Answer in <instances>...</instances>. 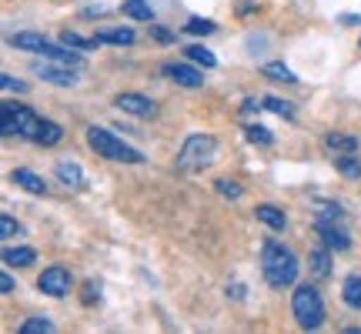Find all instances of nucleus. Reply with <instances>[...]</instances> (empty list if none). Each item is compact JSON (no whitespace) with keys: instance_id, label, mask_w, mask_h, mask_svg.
Listing matches in <instances>:
<instances>
[{"instance_id":"nucleus-1","label":"nucleus","mask_w":361,"mask_h":334,"mask_svg":"<svg viewBox=\"0 0 361 334\" xmlns=\"http://www.w3.org/2000/svg\"><path fill=\"white\" fill-rule=\"evenodd\" d=\"M261 271H264L271 287H291L298 281V257L291 254V247L278 245V241H264V247H261Z\"/></svg>"},{"instance_id":"nucleus-2","label":"nucleus","mask_w":361,"mask_h":334,"mask_svg":"<svg viewBox=\"0 0 361 334\" xmlns=\"http://www.w3.org/2000/svg\"><path fill=\"white\" fill-rule=\"evenodd\" d=\"M214 157H218V137H211V134H191L178 151V171L180 174H197V171L214 164Z\"/></svg>"},{"instance_id":"nucleus-3","label":"nucleus","mask_w":361,"mask_h":334,"mask_svg":"<svg viewBox=\"0 0 361 334\" xmlns=\"http://www.w3.org/2000/svg\"><path fill=\"white\" fill-rule=\"evenodd\" d=\"M44 128V117L34 114L24 104H4L0 107V130L4 137H27L37 144V134Z\"/></svg>"},{"instance_id":"nucleus-4","label":"nucleus","mask_w":361,"mask_h":334,"mask_svg":"<svg viewBox=\"0 0 361 334\" xmlns=\"http://www.w3.org/2000/svg\"><path fill=\"white\" fill-rule=\"evenodd\" d=\"M291 311H295L298 328H305V331H318V328L324 324L322 291H318V287H311V284L295 287V295H291Z\"/></svg>"},{"instance_id":"nucleus-5","label":"nucleus","mask_w":361,"mask_h":334,"mask_svg":"<svg viewBox=\"0 0 361 334\" xmlns=\"http://www.w3.org/2000/svg\"><path fill=\"white\" fill-rule=\"evenodd\" d=\"M87 144L94 154L107 157V161H117V164H141L144 161L141 151H134L130 144H124L121 137H114L111 130H104V128H87Z\"/></svg>"},{"instance_id":"nucleus-6","label":"nucleus","mask_w":361,"mask_h":334,"mask_svg":"<svg viewBox=\"0 0 361 334\" xmlns=\"http://www.w3.org/2000/svg\"><path fill=\"white\" fill-rule=\"evenodd\" d=\"M37 287L44 295L51 297H64L71 287H74V278H71V271L61 268V264H54V268H44V274L37 278Z\"/></svg>"},{"instance_id":"nucleus-7","label":"nucleus","mask_w":361,"mask_h":334,"mask_svg":"<svg viewBox=\"0 0 361 334\" xmlns=\"http://www.w3.org/2000/svg\"><path fill=\"white\" fill-rule=\"evenodd\" d=\"M314 234L322 237V245H328L331 251H348L351 247V237H348V231L338 224V218L331 221V218H318L314 221Z\"/></svg>"},{"instance_id":"nucleus-8","label":"nucleus","mask_w":361,"mask_h":334,"mask_svg":"<svg viewBox=\"0 0 361 334\" xmlns=\"http://www.w3.org/2000/svg\"><path fill=\"white\" fill-rule=\"evenodd\" d=\"M34 74L47 84H57V87H74L78 84V67H67V64H34Z\"/></svg>"},{"instance_id":"nucleus-9","label":"nucleus","mask_w":361,"mask_h":334,"mask_svg":"<svg viewBox=\"0 0 361 334\" xmlns=\"http://www.w3.org/2000/svg\"><path fill=\"white\" fill-rule=\"evenodd\" d=\"M114 107L130 117H157V104L151 97H144V94H117Z\"/></svg>"},{"instance_id":"nucleus-10","label":"nucleus","mask_w":361,"mask_h":334,"mask_svg":"<svg viewBox=\"0 0 361 334\" xmlns=\"http://www.w3.org/2000/svg\"><path fill=\"white\" fill-rule=\"evenodd\" d=\"M164 70V78L180 84V87H201L204 84V74L201 70H194L191 64H178V61H168V64L161 67Z\"/></svg>"},{"instance_id":"nucleus-11","label":"nucleus","mask_w":361,"mask_h":334,"mask_svg":"<svg viewBox=\"0 0 361 334\" xmlns=\"http://www.w3.org/2000/svg\"><path fill=\"white\" fill-rule=\"evenodd\" d=\"M308 268H311V278H331V247L328 245L314 247L308 257Z\"/></svg>"},{"instance_id":"nucleus-12","label":"nucleus","mask_w":361,"mask_h":334,"mask_svg":"<svg viewBox=\"0 0 361 334\" xmlns=\"http://www.w3.org/2000/svg\"><path fill=\"white\" fill-rule=\"evenodd\" d=\"M11 178H13V184H17V187H24V191H30V194H40V197L47 194L44 178H37V174H34V171H27V167H17Z\"/></svg>"},{"instance_id":"nucleus-13","label":"nucleus","mask_w":361,"mask_h":334,"mask_svg":"<svg viewBox=\"0 0 361 334\" xmlns=\"http://www.w3.org/2000/svg\"><path fill=\"white\" fill-rule=\"evenodd\" d=\"M11 44L17 47V51H30V54L47 51V40L40 37V34H34V30H17V34L11 37Z\"/></svg>"},{"instance_id":"nucleus-14","label":"nucleus","mask_w":361,"mask_h":334,"mask_svg":"<svg viewBox=\"0 0 361 334\" xmlns=\"http://www.w3.org/2000/svg\"><path fill=\"white\" fill-rule=\"evenodd\" d=\"M37 261V251L34 247H4V264L7 268H30Z\"/></svg>"},{"instance_id":"nucleus-15","label":"nucleus","mask_w":361,"mask_h":334,"mask_svg":"<svg viewBox=\"0 0 361 334\" xmlns=\"http://www.w3.org/2000/svg\"><path fill=\"white\" fill-rule=\"evenodd\" d=\"M97 40L101 44H114V47H130L137 40V34L130 27H114V30H97Z\"/></svg>"},{"instance_id":"nucleus-16","label":"nucleus","mask_w":361,"mask_h":334,"mask_svg":"<svg viewBox=\"0 0 361 334\" xmlns=\"http://www.w3.org/2000/svg\"><path fill=\"white\" fill-rule=\"evenodd\" d=\"M255 218H258L261 224H268L271 231H284V228H288V218H284V211H278V207H271V204H261L258 211H255Z\"/></svg>"},{"instance_id":"nucleus-17","label":"nucleus","mask_w":361,"mask_h":334,"mask_svg":"<svg viewBox=\"0 0 361 334\" xmlns=\"http://www.w3.org/2000/svg\"><path fill=\"white\" fill-rule=\"evenodd\" d=\"M324 144H328V151H335V154H355L361 147V141L351 137V134H328Z\"/></svg>"},{"instance_id":"nucleus-18","label":"nucleus","mask_w":361,"mask_h":334,"mask_svg":"<svg viewBox=\"0 0 361 334\" xmlns=\"http://www.w3.org/2000/svg\"><path fill=\"white\" fill-rule=\"evenodd\" d=\"M57 178H61V184L74 187V191L84 187V174H80V167L74 164V161H61V164H57Z\"/></svg>"},{"instance_id":"nucleus-19","label":"nucleus","mask_w":361,"mask_h":334,"mask_svg":"<svg viewBox=\"0 0 361 334\" xmlns=\"http://www.w3.org/2000/svg\"><path fill=\"white\" fill-rule=\"evenodd\" d=\"M341 297H345V304L355 311H361V274H348L345 284H341Z\"/></svg>"},{"instance_id":"nucleus-20","label":"nucleus","mask_w":361,"mask_h":334,"mask_svg":"<svg viewBox=\"0 0 361 334\" xmlns=\"http://www.w3.org/2000/svg\"><path fill=\"white\" fill-rule=\"evenodd\" d=\"M261 74L264 78H271V80H284V84H295V70L291 67H284V64H278V61H268V64H261Z\"/></svg>"},{"instance_id":"nucleus-21","label":"nucleus","mask_w":361,"mask_h":334,"mask_svg":"<svg viewBox=\"0 0 361 334\" xmlns=\"http://www.w3.org/2000/svg\"><path fill=\"white\" fill-rule=\"evenodd\" d=\"M61 137H64L61 124H54V120H44V128H40V134H37V144H40V147H54V144H61Z\"/></svg>"},{"instance_id":"nucleus-22","label":"nucleus","mask_w":361,"mask_h":334,"mask_svg":"<svg viewBox=\"0 0 361 334\" xmlns=\"http://www.w3.org/2000/svg\"><path fill=\"white\" fill-rule=\"evenodd\" d=\"M184 57L194 61V64H201V67H218V57L207 51V47H197V44H194V47H184Z\"/></svg>"},{"instance_id":"nucleus-23","label":"nucleus","mask_w":361,"mask_h":334,"mask_svg":"<svg viewBox=\"0 0 361 334\" xmlns=\"http://www.w3.org/2000/svg\"><path fill=\"white\" fill-rule=\"evenodd\" d=\"M245 137L251 144H258V147H271V144H274V134H271L268 128H261V124H247V128H245Z\"/></svg>"},{"instance_id":"nucleus-24","label":"nucleus","mask_w":361,"mask_h":334,"mask_svg":"<svg viewBox=\"0 0 361 334\" xmlns=\"http://www.w3.org/2000/svg\"><path fill=\"white\" fill-rule=\"evenodd\" d=\"M61 44H67V47H74V51L84 54V51H94L101 40H87V37H80V34H71V30H64V34H61Z\"/></svg>"},{"instance_id":"nucleus-25","label":"nucleus","mask_w":361,"mask_h":334,"mask_svg":"<svg viewBox=\"0 0 361 334\" xmlns=\"http://www.w3.org/2000/svg\"><path fill=\"white\" fill-rule=\"evenodd\" d=\"M124 13L134 20H151V4L147 0H124Z\"/></svg>"},{"instance_id":"nucleus-26","label":"nucleus","mask_w":361,"mask_h":334,"mask_svg":"<svg viewBox=\"0 0 361 334\" xmlns=\"http://www.w3.org/2000/svg\"><path fill=\"white\" fill-rule=\"evenodd\" d=\"M264 107L268 111H274V114H281L284 120H295V104H288V101H281V97H264Z\"/></svg>"},{"instance_id":"nucleus-27","label":"nucleus","mask_w":361,"mask_h":334,"mask_svg":"<svg viewBox=\"0 0 361 334\" xmlns=\"http://www.w3.org/2000/svg\"><path fill=\"white\" fill-rule=\"evenodd\" d=\"M51 331H54V321H47V318H27L20 324V334H51Z\"/></svg>"},{"instance_id":"nucleus-28","label":"nucleus","mask_w":361,"mask_h":334,"mask_svg":"<svg viewBox=\"0 0 361 334\" xmlns=\"http://www.w3.org/2000/svg\"><path fill=\"white\" fill-rule=\"evenodd\" d=\"M214 191L224 194L228 201H238V197H245V187H241L238 180H218V184H214Z\"/></svg>"},{"instance_id":"nucleus-29","label":"nucleus","mask_w":361,"mask_h":334,"mask_svg":"<svg viewBox=\"0 0 361 334\" xmlns=\"http://www.w3.org/2000/svg\"><path fill=\"white\" fill-rule=\"evenodd\" d=\"M338 171H341L345 178H351V180H355V178H358V174H361V164H358V161H355V157H351V154H338Z\"/></svg>"},{"instance_id":"nucleus-30","label":"nucleus","mask_w":361,"mask_h":334,"mask_svg":"<svg viewBox=\"0 0 361 334\" xmlns=\"http://www.w3.org/2000/svg\"><path fill=\"white\" fill-rule=\"evenodd\" d=\"M188 30H191V34H214L218 27L211 24V20H201V17H194V20H188Z\"/></svg>"},{"instance_id":"nucleus-31","label":"nucleus","mask_w":361,"mask_h":334,"mask_svg":"<svg viewBox=\"0 0 361 334\" xmlns=\"http://www.w3.org/2000/svg\"><path fill=\"white\" fill-rule=\"evenodd\" d=\"M13 231H20V224H17L11 214H4V218H0V237L7 241V237H13Z\"/></svg>"},{"instance_id":"nucleus-32","label":"nucleus","mask_w":361,"mask_h":334,"mask_svg":"<svg viewBox=\"0 0 361 334\" xmlns=\"http://www.w3.org/2000/svg\"><path fill=\"white\" fill-rule=\"evenodd\" d=\"M314 207L322 211V218H341V214H345L338 204H328V201H314Z\"/></svg>"},{"instance_id":"nucleus-33","label":"nucleus","mask_w":361,"mask_h":334,"mask_svg":"<svg viewBox=\"0 0 361 334\" xmlns=\"http://www.w3.org/2000/svg\"><path fill=\"white\" fill-rule=\"evenodd\" d=\"M94 301H101V284L90 281L87 287H84V304H94Z\"/></svg>"},{"instance_id":"nucleus-34","label":"nucleus","mask_w":361,"mask_h":334,"mask_svg":"<svg viewBox=\"0 0 361 334\" xmlns=\"http://www.w3.org/2000/svg\"><path fill=\"white\" fill-rule=\"evenodd\" d=\"M0 87H4V90H11V94H24V90H27V84H24V80L4 78V80H0Z\"/></svg>"},{"instance_id":"nucleus-35","label":"nucleus","mask_w":361,"mask_h":334,"mask_svg":"<svg viewBox=\"0 0 361 334\" xmlns=\"http://www.w3.org/2000/svg\"><path fill=\"white\" fill-rule=\"evenodd\" d=\"M151 34L157 37V44H174V34H171V30H164V27H154Z\"/></svg>"},{"instance_id":"nucleus-36","label":"nucleus","mask_w":361,"mask_h":334,"mask_svg":"<svg viewBox=\"0 0 361 334\" xmlns=\"http://www.w3.org/2000/svg\"><path fill=\"white\" fill-rule=\"evenodd\" d=\"M0 291H4V295H11V291H13V278H11V271H4V274H0Z\"/></svg>"},{"instance_id":"nucleus-37","label":"nucleus","mask_w":361,"mask_h":334,"mask_svg":"<svg viewBox=\"0 0 361 334\" xmlns=\"http://www.w3.org/2000/svg\"><path fill=\"white\" fill-rule=\"evenodd\" d=\"M228 297L241 301V297H245V287H241V284H228Z\"/></svg>"},{"instance_id":"nucleus-38","label":"nucleus","mask_w":361,"mask_h":334,"mask_svg":"<svg viewBox=\"0 0 361 334\" xmlns=\"http://www.w3.org/2000/svg\"><path fill=\"white\" fill-rule=\"evenodd\" d=\"M264 104H258V101H245L241 104V114H255V111H261Z\"/></svg>"}]
</instances>
